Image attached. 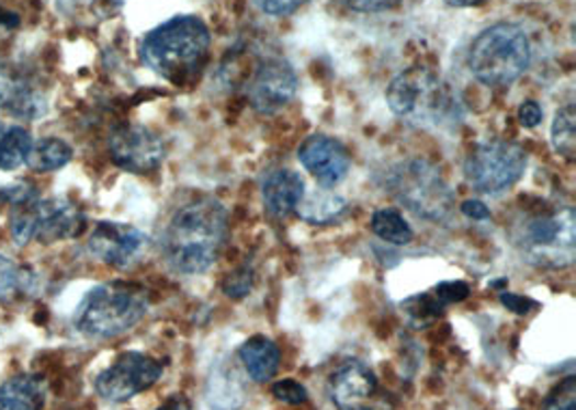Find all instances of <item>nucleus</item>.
I'll return each instance as SVG.
<instances>
[{
	"instance_id": "1",
	"label": "nucleus",
	"mask_w": 576,
	"mask_h": 410,
	"mask_svg": "<svg viewBox=\"0 0 576 410\" xmlns=\"http://www.w3.org/2000/svg\"><path fill=\"white\" fill-rule=\"evenodd\" d=\"M227 240V212L216 200H199L180 207L165 231V258L173 271L205 273Z\"/></svg>"
},
{
	"instance_id": "2",
	"label": "nucleus",
	"mask_w": 576,
	"mask_h": 410,
	"mask_svg": "<svg viewBox=\"0 0 576 410\" xmlns=\"http://www.w3.org/2000/svg\"><path fill=\"white\" fill-rule=\"evenodd\" d=\"M386 102L397 117L417 128L448 130L462 119L458 93L430 68L397 73L386 89Z\"/></svg>"
},
{
	"instance_id": "3",
	"label": "nucleus",
	"mask_w": 576,
	"mask_h": 410,
	"mask_svg": "<svg viewBox=\"0 0 576 410\" xmlns=\"http://www.w3.org/2000/svg\"><path fill=\"white\" fill-rule=\"evenodd\" d=\"M210 31L194 15H178L154 29L140 46L145 66L158 76L182 84L191 80L207 59Z\"/></svg>"
},
{
	"instance_id": "4",
	"label": "nucleus",
	"mask_w": 576,
	"mask_h": 410,
	"mask_svg": "<svg viewBox=\"0 0 576 410\" xmlns=\"http://www.w3.org/2000/svg\"><path fill=\"white\" fill-rule=\"evenodd\" d=\"M149 300L140 285L104 283L93 287L80 303L74 324L91 340H113L134 329L147 314Z\"/></svg>"
},
{
	"instance_id": "5",
	"label": "nucleus",
	"mask_w": 576,
	"mask_h": 410,
	"mask_svg": "<svg viewBox=\"0 0 576 410\" xmlns=\"http://www.w3.org/2000/svg\"><path fill=\"white\" fill-rule=\"evenodd\" d=\"M524 262L538 269H566L576 258V216L573 207H553L524 216L512 231Z\"/></svg>"
},
{
	"instance_id": "6",
	"label": "nucleus",
	"mask_w": 576,
	"mask_h": 410,
	"mask_svg": "<svg viewBox=\"0 0 576 410\" xmlns=\"http://www.w3.org/2000/svg\"><path fill=\"white\" fill-rule=\"evenodd\" d=\"M531 64V44L524 31L510 22L495 24L477 35L468 50L471 73L488 87H506Z\"/></svg>"
},
{
	"instance_id": "7",
	"label": "nucleus",
	"mask_w": 576,
	"mask_h": 410,
	"mask_svg": "<svg viewBox=\"0 0 576 410\" xmlns=\"http://www.w3.org/2000/svg\"><path fill=\"white\" fill-rule=\"evenodd\" d=\"M384 184L399 204L430 223L448 220L453 209V193L441 169L428 160L413 158L397 162L391 167Z\"/></svg>"
},
{
	"instance_id": "8",
	"label": "nucleus",
	"mask_w": 576,
	"mask_h": 410,
	"mask_svg": "<svg viewBox=\"0 0 576 410\" xmlns=\"http://www.w3.org/2000/svg\"><path fill=\"white\" fill-rule=\"evenodd\" d=\"M527 153L512 140L479 143L464 162L468 184L484 195H501L522 178Z\"/></svg>"
},
{
	"instance_id": "9",
	"label": "nucleus",
	"mask_w": 576,
	"mask_h": 410,
	"mask_svg": "<svg viewBox=\"0 0 576 410\" xmlns=\"http://www.w3.org/2000/svg\"><path fill=\"white\" fill-rule=\"evenodd\" d=\"M162 376L160 361L143 352H124L95 378V391L106 402H128L154 387Z\"/></svg>"
},
{
	"instance_id": "10",
	"label": "nucleus",
	"mask_w": 576,
	"mask_h": 410,
	"mask_svg": "<svg viewBox=\"0 0 576 410\" xmlns=\"http://www.w3.org/2000/svg\"><path fill=\"white\" fill-rule=\"evenodd\" d=\"M328 391L339 410H393V400L381 391L376 374L361 361L343 363L332 374Z\"/></svg>"
},
{
	"instance_id": "11",
	"label": "nucleus",
	"mask_w": 576,
	"mask_h": 410,
	"mask_svg": "<svg viewBox=\"0 0 576 410\" xmlns=\"http://www.w3.org/2000/svg\"><path fill=\"white\" fill-rule=\"evenodd\" d=\"M147 244L149 238L140 229L115 220L98 223L87 242L93 258L113 269L132 266L145 253Z\"/></svg>"
},
{
	"instance_id": "12",
	"label": "nucleus",
	"mask_w": 576,
	"mask_h": 410,
	"mask_svg": "<svg viewBox=\"0 0 576 410\" xmlns=\"http://www.w3.org/2000/svg\"><path fill=\"white\" fill-rule=\"evenodd\" d=\"M113 162L128 173H149L165 160V143L143 126H122L109 138Z\"/></svg>"
},
{
	"instance_id": "13",
	"label": "nucleus",
	"mask_w": 576,
	"mask_h": 410,
	"mask_svg": "<svg viewBox=\"0 0 576 410\" xmlns=\"http://www.w3.org/2000/svg\"><path fill=\"white\" fill-rule=\"evenodd\" d=\"M298 89V76L285 59H266L249 82V102L257 113L270 115L292 102Z\"/></svg>"
},
{
	"instance_id": "14",
	"label": "nucleus",
	"mask_w": 576,
	"mask_h": 410,
	"mask_svg": "<svg viewBox=\"0 0 576 410\" xmlns=\"http://www.w3.org/2000/svg\"><path fill=\"white\" fill-rule=\"evenodd\" d=\"M301 164L324 186H335L350 171V153L335 138L314 135L298 149Z\"/></svg>"
},
{
	"instance_id": "15",
	"label": "nucleus",
	"mask_w": 576,
	"mask_h": 410,
	"mask_svg": "<svg viewBox=\"0 0 576 410\" xmlns=\"http://www.w3.org/2000/svg\"><path fill=\"white\" fill-rule=\"evenodd\" d=\"M87 218L78 205L65 197L39 200L37 204V238L44 244L76 238L84 231Z\"/></svg>"
},
{
	"instance_id": "16",
	"label": "nucleus",
	"mask_w": 576,
	"mask_h": 410,
	"mask_svg": "<svg viewBox=\"0 0 576 410\" xmlns=\"http://www.w3.org/2000/svg\"><path fill=\"white\" fill-rule=\"evenodd\" d=\"M0 109L15 117L37 119L46 113V102L31 82L0 64Z\"/></svg>"
},
{
	"instance_id": "17",
	"label": "nucleus",
	"mask_w": 576,
	"mask_h": 410,
	"mask_svg": "<svg viewBox=\"0 0 576 410\" xmlns=\"http://www.w3.org/2000/svg\"><path fill=\"white\" fill-rule=\"evenodd\" d=\"M305 182L296 171L274 169L261 182V200L270 216H287L305 197Z\"/></svg>"
},
{
	"instance_id": "18",
	"label": "nucleus",
	"mask_w": 576,
	"mask_h": 410,
	"mask_svg": "<svg viewBox=\"0 0 576 410\" xmlns=\"http://www.w3.org/2000/svg\"><path fill=\"white\" fill-rule=\"evenodd\" d=\"M240 363L253 383H268L274 378L281 365V352L276 343L266 335H253L238 350Z\"/></svg>"
},
{
	"instance_id": "19",
	"label": "nucleus",
	"mask_w": 576,
	"mask_h": 410,
	"mask_svg": "<svg viewBox=\"0 0 576 410\" xmlns=\"http://www.w3.org/2000/svg\"><path fill=\"white\" fill-rule=\"evenodd\" d=\"M46 398V383L39 376L24 374L0 385V410H42Z\"/></svg>"
},
{
	"instance_id": "20",
	"label": "nucleus",
	"mask_w": 576,
	"mask_h": 410,
	"mask_svg": "<svg viewBox=\"0 0 576 410\" xmlns=\"http://www.w3.org/2000/svg\"><path fill=\"white\" fill-rule=\"evenodd\" d=\"M71 156H74V149L69 143H65L64 138H39L33 143L26 164L35 173H53V171L64 169L65 164L71 160Z\"/></svg>"
},
{
	"instance_id": "21",
	"label": "nucleus",
	"mask_w": 576,
	"mask_h": 410,
	"mask_svg": "<svg viewBox=\"0 0 576 410\" xmlns=\"http://www.w3.org/2000/svg\"><path fill=\"white\" fill-rule=\"evenodd\" d=\"M294 212L312 225H328L346 212V200L328 191H316L309 195L305 193V197L296 205Z\"/></svg>"
},
{
	"instance_id": "22",
	"label": "nucleus",
	"mask_w": 576,
	"mask_h": 410,
	"mask_svg": "<svg viewBox=\"0 0 576 410\" xmlns=\"http://www.w3.org/2000/svg\"><path fill=\"white\" fill-rule=\"evenodd\" d=\"M33 138L24 128H9L0 137V171H15L26 164Z\"/></svg>"
},
{
	"instance_id": "23",
	"label": "nucleus",
	"mask_w": 576,
	"mask_h": 410,
	"mask_svg": "<svg viewBox=\"0 0 576 410\" xmlns=\"http://www.w3.org/2000/svg\"><path fill=\"white\" fill-rule=\"evenodd\" d=\"M372 231L384 242L397 244V247L408 244L413 240L410 225L406 223V218L397 209H391V207L379 209L372 216Z\"/></svg>"
},
{
	"instance_id": "24",
	"label": "nucleus",
	"mask_w": 576,
	"mask_h": 410,
	"mask_svg": "<svg viewBox=\"0 0 576 410\" xmlns=\"http://www.w3.org/2000/svg\"><path fill=\"white\" fill-rule=\"evenodd\" d=\"M37 204L39 200L11 205L9 234L15 247H26L31 240L37 238Z\"/></svg>"
},
{
	"instance_id": "25",
	"label": "nucleus",
	"mask_w": 576,
	"mask_h": 410,
	"mask_svg": "<svg viewBox=\"0 0 576 410\" xmlns=\"http://www.w3.org/2000/svg\"><path fill=\"white\" fill-rule=\"evenodd\" d=\"M551 140L557 153L566 160H575L576 156V111L575 106H566L557 111L551 128Z\"/></svg>"
},
{
	"instance_id": "26",
	"label": "nucleus",
	"mask_w": 576,
	"mask_h": 410,
	"mask_svg": "<svg viewBox=\"0 0 576 410\" xmlns=\"http://www.w3.org/2000/svg\"><path fill=\"white\" fill-rule=\"evenodd\" d=\"M406 314L410 318V322L417 329L428 327L430 322H434L441 314H443V305L437 300L434 294H423V296H415L410 300H406Z\"/></svg>"
},
{
	"instance_id": "27",
	"label": "nucleus",
	"mask_w": 576,
	"mask_h": 410,
	"mask_svg": "<svg viewBox=\"0 0 576 410\" xmlns=\"http://www.w3.org/2000/svg\"><path fill=\"white\" fill-rule=\"evenodd\" d=\"M29 276L31 274L0 253V300H9L24 289L29 285Z\"/></svg>"
},
{
	"instance_id": "28",
	"label": "nucleus",
	"mask_w": 576,
	"mask_h": 410,
	"mask_svg": "<svg viewBox=\"0 0 576 410\" xmlns=\"http://www.w3.org/2000/svg\"><path fill=\"white\" fill-rule=\"evenodd\" d=\"M544 410H576V378L566 376L546 398Z\"/></svg>"
},
{
	"instance_id": "29",
	"label": "nucleus",
	"mask_w": 576,
	"mask_h": 410,
	"mask_svg": "<svg viewBox=\"0 0 576 410\" xmlns=\"http://www.w3.org/2000/svg\"><path fill=\"white\" fill-rule=\"evenodd\" d=\"M272 396H274L279 402L292 405V407L305 405L307 398H309L305 385H301L298 380H292V378H283V380L274 383V385H272Z\"/></svg>"
},
{
	"instance_id": "30",
	"label": "nucleus",
	"mask_w": 576,
	"mask_h": 410,
	"mask_svg": "<svg viewBox=\"0 0 576 410\" xmlns=\"http://www.w3.org/2000/svg\"><path fill=\"white\" fill-rule=\"evenodd\" d=\"M253 287V271L249 266L229 273V276L223 281V292L231 298H245L247 294H251Z\"/></svg>"
},
{
	"instance_id": "31",
	"label": "nucleus",
	"mask_w": 576,
	"mask_h": 410,
	"mask_svg": "<svg viewBox=\"0 0 576 410\" xmlns=\"http://www.w3.org/2000/svg\"><path fill=\"white\" fill-rule=\"evenodd\" d=\"M432 294L437 296V300H439L443 307H448V305L462 303L464 298H468L471 287H468L466 283H462V281H445V283L437 285V287L432 289Z\"/></svg>"
},
{
	"instance_id": "32",
	"label": "nucleus",
	"mask_w": 576,
	"mask_h": 410,
	"mask_svg": "<svg viewBox=\"0 0 576 410\" xmlns=\"http://www.w3.org/2000/svg\"><path fill=\"white\" fill-rule=\"evenodd\" d=\"M0 200H4L9 205L26 204V202H35L39 200L37 197V191L29 184H13V186H4L0 191Z\"/></svg>"
},
{
	"instance_id": "33",
	"label": "nucleus",
	"mask_w": 576,
	"mask_h": 410,
	"mask_svg": "<svg viewBox=\"0 0 576 410\" xmlns=\"http://www.w3.org/2000/svg\"><path fill=\"white\" fill-rule=\"evenodd\" d=\"M307 0H256L259 11H263L266 15H274V18H281V15H287L292 11H296L301 4H305Z\"/></svg>"
},
{
	"instance_id": "34",
	"label": "nucleus",
	"mask_w": 576,
	"mask_h": 410,
	"mask_svg": "<svg viewBox=\"0 0 576 410\" xmlns=\"http://www.w3.org/2000/svg\"><path fill=\"white\" fill-rule=\"evenodd\" d=\"M348 9L354 11H363V13H379V11H386L391 7H395L399 0H341Z\"/></svg>"
},
{
	"instance_id": "35",
	"label": "nucleus",
	"mask_w": 576,
	"mask_h": 410,
	"mask_svg": "<svg viewBox=\"0 0 576 410\" xmlns=\"http://www.w3.org/2000/svg\"><path fill=\"white\" fill-rule=\"evenodd\" d=\"M542 109H540V104L538 102H533V100H527L524 104H520V109H518V119H520V124L524 126V128H535L540 122H542Z\"/></svg>"
},
{
	"instance_id": "36",
	"label": "nucleus",
	"mask_w": 576,
	"mask_h": 410,
	"mask_svg": "<svg viewBox=\"0 0 576 410\" xmlns=\"http://www.w3.org/2000/svg\"><path fill=\"white\" fill-rule=\"evenodd\" d=\"M501 303H504L508 309H512L513 314H520V316L529 314V311L535 307L533 300H529V298H524V296H518V294H512V292H504V294H501Z\"/></svg>"
},
{
	"instance_id": "37",
	"label": "nucleus",
	"mask_w": 576,
	"mask_h": 410,
	"mask_svg": "<svg viewBox=\"0 0 576 410\" xmlns=\"http://www.w3.org/2000/svg\"><path fill=\"white\" fill-rule=\"evenodd\" d=\"M460 209H462V214H464L466 218H473V220H486V218H490V209L486 207V204H482V202H477V200L464 202V204L460 205Z\"/></svg>"
},
{
	"instance_id": "38",
	"label": "nucleus",
	"mask_w": 576,
	"mask_h": 410,
	"mask_svg": "<svg viewBox=\"0 0 576 410\" xmlns=\"http://www.w3.org/2000/svg\"><path fill=\"white\" fill-rule=\"evenodd\" d=\"M156 410H192V407L187 396L176 394V396H171L162 407H158Z\"/></svg>"
},
{
	"instance_id": "39",
	"label": "nucleus",
	"mask_w": 576,
	"mask_h": 410,
	"mask_svg": "<svg viewBox=\"0 0 576 410\" xmlns=\"http://www.w3.org/2000/svg\"><path fill=\"white\" fill-rule=\"evenodd\" d=\"M0 24L7 26V29H15V26L20 24V15L13 13V11H9V9H4V7L0 4Z\"/></svg>"
},
{
	"instance_id": "40",
	"label": "nucleus",
	"mask_w": 576,
	"mask_h": 410,
	"mask_svg": "<svg viewBox=\"0 0 576 410\" xmlns=\"http://www.w3.org/2000/svg\"><path fill=\"white\" fill-rule=\"evenodd\" d=\"M448 2L449 7H458V9H462V7H477V4H484L486 0H445Z\"/></svg>"
},
{
	"instance_id": "41",
	"label": "nucleus",
	"mask_w": 576,
	"mask_h": 410,
	"mask_svg": "<svg viewBox=\"0 0 576 410\" xmlns=\"http://www.w3.org/2000/svg\"><path fill=\"white\" fill-rule=\"evenodd\" d=\"M2 133H4V126H2V124H0V137H2Z\"/></svg>"
}]
</instances>
